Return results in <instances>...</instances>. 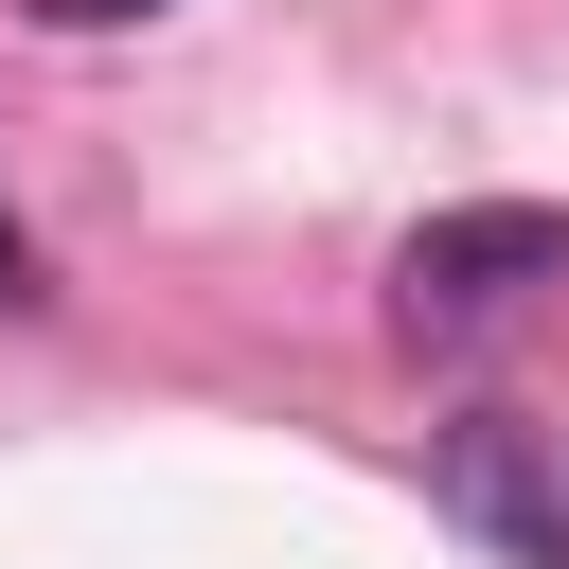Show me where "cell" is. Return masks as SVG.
<instances>
[{
	"label": "cell",
	"mask_w": 569,
	"mask_h": 569,
	"mask_svg": "<svg viewBox=\"0 0 569 569\" xmlns=\"http://www.w3.org/2000/svg\"><path fill=\"white\" fill-rule=\"evenodd\" d=\"M533 284H569V213H551V196H462V213H427V231L391 249V320H409V338H480V320H516Z\"/></svg>",
	"instance_id": "obj_1"
},
{
	"label": "cell",
	"mask_w": 569,
	"mask_h": 569,
	"mask_svg": "<svg viewBox=\"0 0 569 569\" xmlns=\"http://www.w3.org/2000/svg\"><path fill=\"white\" fill-rule=\"evenodd\" d=\"M427 498L498 551V569H569V498H551V462H533V427H498V409H462L445 445H427Z\"/></svg>",
	"instance_id": "obj_2"
},
{
	"label": "cell",
	"mask_w": 569,
	"mask_h": 569,
	"mask_svg": "<svg viewBox=\"0 0 569 569\" xmlns=\"http://www.w3.org/2000/svg\"><path fill=\"white\" fill-rule=\"evenodd\" d=\"M53 36H124V18H160V0H36Z\"/></svg>",
	"instance_id": "obj_3"
},
{
	"label": "cell",
	"mask_w": 569,
	"mask_h": 569,
	"mask_svg": "<svg viewBox=\"0 0 569 569\" xmlns=\"http://www.w3.org/2000/svg\"><path fill=\"white\" fill-rule=\"evenodd\" d=\"M0 302H36V231H18V196H0Z\"/></svg>",
	"instance_id": "obj_4"
}]
</instances>
